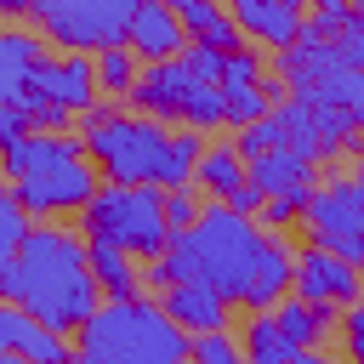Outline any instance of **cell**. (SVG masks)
<instances>
[{
	"label": "cell",
	"mask_w": 364,
	"mask_h": 364,
	"mask_svg": "<svg viewBox=\"0 0 364 364\" xmlns=\"http://www.w3.org/2000/svg\"><path fill=\"white\" fill-rule=\"evenodd\" d=\"M301 228H307L313 245H324V250L347 256L353 267H364V188H358L353 176H347V182L336 176V182L313 188Z\"/></svg>",
	"instance_id": "10"
},
{
	"label": "cell",
	"mask_w": 364,
	"mask_h": 364,
	"mask_svg": "<svg viewBox=\"0 0 364 364\" xmlns=\"http://www.w3.org/2000/svg\"><path fill=\"white\" fill-rule=\"evenodd\" d=\"M0 347H6V353H23V358H34V364H74V353H80V347L63 341V330L40 324V318H34L28 307H17V301L0 307Z\"/></svg>",
	"instance_id": "15"
},
{
	"label": "cell",
	"mask_w": 364,
	"mask_h": 364,
	"mask_svg": "<svg viewBox=\"0 0 364 364\" xmlns=\"http://www.w3.org/2000/svg\"><path fill=\"white\" fill-rule=\"evenodd\" d=\"M222 205H233L239 216H262V210H267V193H262L256 182H245V188H239L233 199H222Z\"/></svg>",
	"instance_id": "35"
},
{
	"label": "cell",
	"mask_w": 364,
	"mask_h": 364,
	"mask_svg": "<svg viewBox=\"0 0 364 364\" xmlns=\"http://www.w3.org/2000/svg\"><path fill=\"white\" fill-rule=\"evenodd\" d=\"M188 239H193L199 279L210 290H222L233 307L267 313L296 290V250L273 228H262L256 216H239L222 199L205 205V216L188 228Z\"/></svg>",
	"instance_id": "1"
},
{
	"label": "cell",
	"mask_w": 364,
	"mask_h": 364,
	"mask_svg": "<svg viewBox=\"0 0 364 364\" xmlns=\"http://www.w3.org/2000/svg\"><path fill=\"white\" fill-rule=\"evenodd\" d=\"M0 296L28 307L51 330H80L108 296L91 273V239L68 228H34L17 256H0Z\"/></svg>",
	"instance_id": "2"
},
{
	"label": "cell",
	"mask_w": 364,
	"mask_h": 364,
	"mask_svg": "<svg viewBox=\"0 0 364 364\" xmlns=\"http://www.w3.org/2000/svg\"><path fill=\"white\" fill-rule=\"evenodd\" d=\"M28 233H34V210L17 199V188H6L0 193V256H17Z\"/></svg>",
	"instance_id": "26"
},
{
	"label": "cell",
	"mask_w": 364,
	"mask_h": 364,
	"mask_svg": "<svg viewBox=\"0 0 364 364\" xmlns=\"http://www.w3.org/2000/svg\"><path fill=\"white\" fill-rule=\"evenodd\" d=\"M193 353V330H182L165 301L131 296V301H102L80 324V353L74 364H171Z\"/></svg>",
	"instance_id": "4"
},
{
	"label": "cell",
	"mask_w": 364,
	"mask_h": 364,
	"mask_svg": "<svg viewBox=\"0 0 364 364\" xmlns=\"http://www.w3.org/2000/svg\"><path fill=\"white\" fill-rule=\"evenodd\" d=\"M80 228H85V239H114L142 262L165 256V245L176 239V228L165 216V188H154V182H102L97 199L80 210Z\"/></svg>",
	"instance_id": "5"
},
{
	"label": "cell",
	"mask_w": 364,
	"mask_h": 364,
	"mask_svg": "<svg viewBox=\"0 0 364 364\" xmlns=\"http://www.w3.org/2000/svg\"><path fill=\"white\" fill-rule=\"evenodd\" d=\"M353 182L364 188V148H358V159H353Z\"/></svg>",
	"instance_id": "38"
},
{
	"label": "cell",
	"mask_w": 364,
	"mask_h": 364,
	"mask_svg": "<svg viewBox=\"0 0 364 364\" xmlns=\"http://www.w3.org/2000/svg\"><path fill=\"white\" fill-rule=\"evenodd\" d=\"M273 318L284 324V336H290L296 347H318V341L330 336V324H336V318H330V307H318V301H307V296H296V290L273 307Z\"/></svg>",
	"instance_id": "22"
},
{
	"label": "cell",
	"mask_w": 364,
	"mask_h": 364,
	"mask_svg": "<svg viewBox=\"0 0 364 364\" xmlns=\"http://www.w3.org/2000/svg\"><path fill=\"white\" fill-rule=\"evenodd\" d=\"M193 364H250L245 358V341H233L228 330H205V336H193V353H188Z\"/></svg>",
	"instance_id": "29"
},
{
	"label": "cell",
	"mask_w": 364,
	"mask_h": 364,
	"mask_svg": "<svg viewBox=\"0 0 364 364\" xmlns=\"http://www.w3.org/2000/svg\"><path fill=\"white\" fill-rule=\"evenodd\" d=\"M250 182L273 199V193H301L313 199V159L296 154V148H273V154H256L250 159Z\"/></svg>",
	"instance_id": "17"
},
{
	"label": "cell",
	"mask_w": 364,
	"mask_h": 364,
	"mask_svg": "<svg viewBox=\"0 0 364 364\" xmlns=\"http://www.w3.org/2000/svg\"><path fill=\"white\" fill-rule=\"evenodd\" d=\"M142 0H51L40 11V28L57 40V46H74V51H108V46H125L131 40V17H136Z\"/></svg>",
	"instance_id": "8"
},
{
	"label": "cell",
	"mask_w": 364,
	"mask_h": 364,
	"mask_svg": "<svg viewBox=\"0 0 364 364\" xmlns=\"http://www.w3.org/2000/svg\"><path fill=\"white\" fill-rule=\"evenodd\" d=\"M193 182L210 193V199H233L245 182H250V159L239 154V148H205V159H199V171H193Z\"/></svg>",
	"instance_id": "21"
},
{
	"label": "cell",
	"mask_w": 364,
	"mask_h": 364,
	"mask_svg": "<svg viewBox=\"0 0 364 364\" xmlns=\"http://www.w3.org/2000/svg\"><path fill=\"white\" fill-rule=\"evenodd\" d=\"M301 216H307V199H301V193H273V199H267V210H262L256 222L279 233V228H290V222H301Z\"/></svg>",
	"instance_id": "31"
},
{
	"label": "cell",
	"mask_w": 364,
	"mask_h": 364,
	"mask_svg": "<svg viewBox=\"0 0 364 364\" xmlns=\"http://www.w3.org/2000/svg\"><path fill=\"white\" fill-rule=\"evenodd\" d=\"M341 341H347V364H364V296L347 307V318H341Z\"/></svg>",
	"instance_id": "33"
},
{
	"label": "cell",
	"mask_w": 364,
	"mask_h": 364,
	"mask_svg": "<svg viewBox=\"0 0 364 364\" xmlns=\"http://www.w3.org/2000/svg\"><path fill=\"white\" fill-rule=\"evenodd\" d=\"M330 46H336V51H341L353 68H364V23H358V17H353V23H347V28L330 40Z\"/></svg>",
	"instance_id": "34"
},
{
	"label": "cell",
	"mask_w": 364,
	"mask_h": 364,
	"mask_svg": "<svg viewBox=\"0 0 364 364\" xmlns=\"http://www.w3.org/2000/svg\"><path fill=\"white\" fill-rule=\"evenodd\" d=\"M28 85H34V91H46V97H57V102H63V108H74V114L97 108V97H102V85H97V57H85V51L40 57V63L28 68Z\"/></svg>",
	"instance_id": "12"
},
{
	"label": "cell",
	"mask_w": 364,
	"mask_h": 364,
	"mask_svg": "<svg viewBox=\"0 0 364 364\" xmlns=\"http://www.w3.org/2000/svg\"><path fill=\"white\" fill-rule=\"evenodd\" d=\"M296 296H307L318 307H353L364 296V267H353L347 256H336L324 245H307L296 256Z\"/></svg>",
	"instance_id": "11"
},
{
	"label": "cell",
	"mask_w": 364,
	"mask_h": 364,
	"mask_svg": "<svg viewBox=\"0 0 364 364\" xmlns=\"http://www.w3.org/2000/svg\"><path fill=\"white\" fill-rule=\"evenodd\" d=\"M358 136H364V114H358Z\"/></svg>",
	"instance_id": "42"
},
{
	"label": "cell",
	"mask_w": 364,
	"mask_h": 364,
	"mask_svg": "<svg viewBox=\"0 0 364 364\" xmlns=\"http://www.w3.org/2000/svg\"><path fill=\"white\" fill-rule=\"evenodd\" d=\"M17 108L28 114V125H34V131H68V119H74V108H63L57 97H46V91H34V85L17 97Z\"/></svg>",
	"instance_id": "28"
},
{
	"label": "cell",
	"mask_w": 364,
	"mask_h": 364,
	"mask_svg": "<svg viewBox=\"0 0 364 364\" xmlns=\"http://www.w3.org/2000/svg\"><path fill=\"white\" fill-rule=\"evenodd\" d=\"M0 11L17 23V17H34V0H0Z\"/></svg>",
	"instance_id": "36"
},
{
	"label": "cell",
	"mask_w": 364,
	"mask_h": 364,
	"mask_svg": "<svg viewBox=\"0 0 364 364\" xmlns=\"http://www.w3.org/2000/svg\"><path fill=\"white\" fill-rule=\"evenodd\" d=\"M80 136H85V154L91 165L108 176V182H154V188H188L199 159H205V136L199 131H171L165 119L154 114H119L108 102L85 108L80 114Z\"/></svg>",
	"instance_id": "3"
},
{
	"label": "cell",
	"mask_w": 364,
	"mask_h": 364,
	"mask_svg": "<svg viewBox=\"0 0 364 364\" xmlns=\"http://www.w3.org/2000/svg\"><path fill=\"white\" fill-rule=\"evenodd\" d=\"M91 273H97V284H102L108 301H131V296H136V256H131L125 245L91 239Z\"/></svg>",
	"instance_id": "20"
},
{
	"label": "cell",
	"mask_w": 364,
	"mask_h": 364,
	"mask_svg": "<svg viewBox=\"0 0 364 364\" xmlns=\"http://www.w3.org/2000/svg\"><path fill=\"white\" fill-rule=\"evenodd\" d=\"M165 216H171V228L182 233V228H193V222L205 216V205L193 199V188H171V193H165Z\"/></svg>",
	"instance_id": "32"
},
{
	"label": "cell",
	"mask_w": 364,
	"mask_h": 364,
	"mask_svg": "<svg viewBox=\"0 0 364 364\" xmlns=\"http://www.w3.org/2000/svg\"><path fill=\"white\" fill-rule=\"evenodd\" d=\"M63 154H85V136H68V131H28L23 142L6 148V182H17L23 171L46 165V159H63Z\"/></svg>",
	"instance_id": "19"
},
{
	"label": "cell",
	"mask_w": 364,
	"mask_h": 364,
	"mask_svg": "<svg viewBox=\"0 0 364 364\" xmlns=\"http://www.w3.org/2000/svg\"><path fill=\"white\" fill-rule=\"evenodd\" d=\"M131 102L142 114H154L165 125H188V131H222L228 125V85L199 74L188 63V51L171 57V63H148L136 91H131Z\"/></svg>",
	"instance_id": "6"
},
{
	"label": "cell",
	"mask_w": 364,
	"mask_h": 364,
	"mask_svg": "<svg viewBox=\"0 0 364 364\" xmlns=\"http://www.w3.org/2000/svg\"><path fill=\"white\" fill-rule=\"evenodd\" d=\"M228 11L239 23V34H250L256 46H273V51L296 46L307 28V0H228Z\"/></svg>",
	"instance_id": "13"
},
{
	"label": "cell",
	"mask_w": 364,
	"mask_h": 364,
	"mask_svg": "<svg viewBox=\"0 0 364 364\" xmlns=\"http://www.w3.org/2000/svg\"><path fill=\"white\" fill-rule=\"evenodd\" d=\"M273 108H279V85H273V80H256V85L228 91V125H233V131H245V125L267 119Z\"/></svg>",
	"instance_id": "25"
},
{
	"label": "cell",
	"mask_w": 364,
	"mask_h": 364,
	"mask_svg": "<svg viewBox=\"0 0 364 364\" xmlns=\"http://www.w3.org/2000/svg\"><path fill=\"white\" fill-rule=\"evenodd\" d=\"M46 57V40L40 34H28V28H6L0 34V63H6V80H0V102H17L23 91H28V68Z\"/></svg>",
	"instance_id": "18"
},
{
	"label": "cell",
	"mask_w": 364,
	"mask_h": 364,
	"mask_svg": "<svg viewBox=\"0 0 364 364\" xmlns=\"http://www.w3.org/2000/svg\"><path fill=\"white\" fill-rule=\"evenodd\" d=\"M142 57L131 51V46H108V51H97V85H102V97H131L136 91V80H142Z\"/></svg>",
	"instance_id": "24"
},
{
	"label": "cell",
	"mask_w": 364,
	"mask_h": 364,
	"mask_svg": "<svg viewBox=\"0 0 364 364\" xmlns=\"http://www.w3.org/2000/svg\"><path fill=\"white\" fill-rule=\"evenodd\" d=\"M296 353H301V347L284 336V324L273 318V307L245 324V358H250V364H296Z\"/></svg>",
	"instance_id": "23"
},
{
	"label": "cell",
	"mask_w": 364,
	"mask_h": 364,
	"mask_svg": "<svg viewBox=\"0 0 364 364\" xmlns=\"http://www.w3.org/2000/svg\"><path fill=\"white\" fill-rule=\"evenodd\" d=\"M102 182H108V176L91 165V154H63V159H46V165L23 171L11 188H17V199H23L40 222H51V216H63V210H85Z\"/></svg>",
	"instance_id": "9"
},
{
	"label": "cell",
	"mask_w": 364,
	"mask_h": 364,
	"mask_svg": "<svg viewBox=\"0 0 364 364\" xmlns=\"http://www.w3.org/2000/svg\"><path fill=\"white\" fill-rule=\"evenodd\" d=\"M142 63H171V57H182L188 46H193V34H188V23L176 17V6H165V0H142L136 6V17H131V40H125Z\"/></svg>",
	"instance_id": "14"
},
{
	"label": "cell",
	"mask_w": 364,
	"mask_h": 364,
	"mask_svg": "<svg viewBox=\"0 0 364 364\" xmlns=\"http://www.w3.org/2000/svg\"><path fill=\"white\" fill-rule=\"evenodd\" d=\"M46 6H51V0H34V17H40V11H46Z\"/></svg>",
	"instance_id": "41"
},
{
	"label": "cell",
	"mask_w": 364,
	"mask_h": 364,
	"mask_svg": "<svg viewBox=\"0 0 364 364\" xmlns=\"http://www.w3.org/2000/svg\"><path fill=\"white\" fill-rule=\"evenodd\" d=\"M256 80H267V74H262V57H256L250 46H239V51H228V57H222V85H228V91L256 85Z\"/></svg>",
	"instance_id": "30"
},
{
	"label": "cell",
	"mask_w": 364,
	"mask_h": 364,
	"mask_svg": "<svg viewBox=\"0 0 364 364\" xmlns=\"http://www.w3.org/2000/svg\"><path fill=\"white\" fill-rule=\"evenodd\" d=\"M228 296L222 290H210L205 279H182V284H171L165 290V313L182 324V330H193V336H205V330H228Z\"/></svg>",
	"instance_id": "16"
},
{
	"label": "cell",
	"mask_w": 364,
	"mask_h": 364,
	"mask_svg": "<svg viewBox=\"0 0 364 364\" xmlns=\"http://www.w3.org/2000/svg\"><path fill=\"white\" fill-rule=\"evenodd\" d=\"M296 364H336V358H324L318 347H301V353H296Z\"/></svg>",
	"instance_id": "37"
},
{
	"label": "cell",
	"mask_w": 364,
	"mask_h": 364,
	"mask_svg": "<svg viewBox=\"0 0 364 364\" xmlns=\"http://www.w3.org/2000/svg\"><path fill=\"white\" fill-rule=\"evenodd\" d=\"M273 74L290 97L301 102H324V108H347V114H364V68H353L330 40H313L301 34L296 46L273 51Z\"/></svg>",
	"instance_id": "7"
},
{
	"label": "cell",
	"mask_w": 364,
	"mask_h": 364,
	"mask_svg": "<svg viewBox=\"0 0 364 364\" xmlns=\"http://www.w3.org/2000/svg\"><path fill=\"white\" fill-rule=\"evenodd\" d=\"M233 148H239L245 159H256V154H273V148H290V131H284V114L273 108L267 119H256V125H245Z\"/></svg>",
	"instance_id": "27"
},
{
	"label": "cell",
	"mask_w": 364,
	"mask_h": 364,
	"mask_svg": "<svg viewBox=\"0 0 364 364\" xmlns=\"http://www.w3.org/2000/svg\"><path fill=\"white\" fill-rule=\"evenodd\" d=\"M0 364H34V358H23V353H0Z\"/></svg>",
	"instance_id": "39"
},
{
	"label": "cell",
	"mask_w": 364,
	"mask_h": 364,
	"mask_svg": "<svg viewBox=\"0 0 364 364\" xmlns=\"http://www.w3.org/2000/svg\"><path fill=\"white\" fill-rule=\"evenodd\" d=\"M353 17H358V23H364V0H358V6H353Z\"/></svg>",
	"instance_id": "40"
}]
</instances>
